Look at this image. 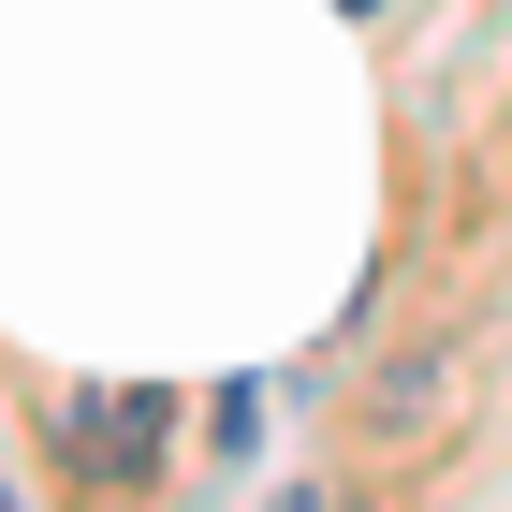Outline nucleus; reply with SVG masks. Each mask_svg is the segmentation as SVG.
<instances>
[{
  "label": "nucleus",
  "instance_id": "obj_1",
  "mask_svg": "<svg viewBox=\"0 0 512 512\" xmlns=\"http://www.w3.org/2000/svg\"><path fill=\"white\" fill-rule=\"evenodd\" d=\"M44 439H59V469H74V483H147L161 439H176V395H161V381H59Z\"/></svg>",
  "mask_w": 512,
  "mask_h": 512
}]
</instances>
